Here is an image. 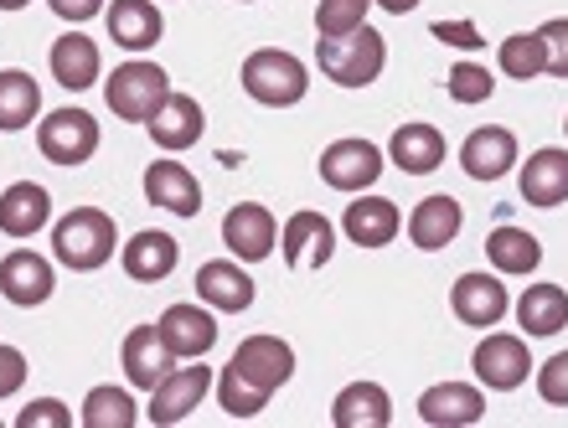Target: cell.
Here are the masks:
<instances>
[{"label": "cell", "instance_id": "6da1fadb", "mask_svg": "<svg viewBox=\"0 0 568 428\" xmlns=\"http://www.w3.org/2000/svg\"><path fill=\"white\" fill-rule=\"evenodd\" d=\"M315 68L336 89H367L388 68V37L377 27H357L346 37H315Z\"/></svg>", "mask_w": 568, "mask_h": 428}, {"label": "cell", "instance_id": "7a4b0ae2", "mask_svg": "<svg viewBox=\"0 0 568 428\" xmlns=\"http://www.w3.org/2000/svg\"><path fill=\"white\" fill-rule=\"evenodd\" d=\"M120 248V227L104 207H73L68 217L52 222V258L68 264L73 274H93L104 268Z\"/></svg>", "mask_w": 568, "mask_h": 428}, {"label": "cell", "instance_id": "3957f363", "mask_svg": "<svg viewBox=\"0 0 568 428\" xmlns=\"http://www.w3.org/2000/svg\"><path fill=\"white\" fill-rule=\"evenodd\" d=\"M243 93L264 109H295L311 89V73H305V62L295 52H284V47H258L243 58Z\"/></svg>", "mask_w": 568, "mask_h": 428}, {"label": "cell", "instance_id": "277c9868", "mask_svg": "<svg viewBox=\"0 0 568 428\" xmlns=\"http://www.w3.org/2000/svg\"><path fill=\"white\" fill-rule=\"evenodd\" d=\"M165 93H171L165 68L140 58V52L104 78V104H109V114L124 119V124H150V114L165 104Z\"/></svg>", "mask_w": 568, "mask_h": 428}, {"label": "cell", "instance_id": "5b68a950", "mask_svg": "<svg viewBox=\"0 0 568 428\" xmlns=\"http://www.w3.org/2000/svg\"><path fill=\"white\" fill-rule=\"evenodd\" d=\"M37 150H42V161H52V165L93 161V150H99V119L78 104L52 109V114H42V124H37Z\"/></svg>", "mask_w": 568, "mask_h": 428}, {"label": "cell", "instance_id": "8992f818", "mask_svg": "<svg viewBox=\"0 0 568 428\" xmlns=\"http://www.w3.org/2000/svg\"><path fill=\"white\" fill-rule=\"evenodd\" d=\"M383 165H388V155H383L373 140H357V134H346V140L321 150V181L336 186V192H352V196L373 192V181L383 176Z\"/></svg>", "mask_w": 568, "mask_h": 428}, {"label": "cell", "instance_id": "52a82bcc", "mask_svg": "<svg viewBox=\"0 0 568 428\" xmlns=\"http://www.w3.org/2000/svg\"><path fill=\"white\" fill-rule=\"evenodd\" d=\"M227 371H239L248 387H258L264 398H274V393L295 377V346L284 336H248L239 351H233Z\"/></svg>", "mask_w": 568, "mask_h": 428}, {"label": "cell", "instance_id": "ba28073f", "mask_svg": "<svg viewBox=\"0 0 568 428\" xmlns=\"http://www.w3.org/2000/svg\"><path fill=\"white\" fill-rule=\"evenodd\" d=\"M470 367H476V383L491 387V393H511V387H523L532 377V351H527L523 336H507V330H496L480 340L476 351H470Z\"/></svg>", "mask_w": 568, "mask_h": 428}, {"label": "cell", "instance_id": "9c48e42d", "mask_svg": "<svg viewBox=\"0 0 568 428\" xmlns=\"http://www.w3.org/2000/svg\"><path fill=\"white\" fill-rule=\"evenodd\" d=\"M212 383H217V377L207 371V361H186V367H176L155 393H150L145 418L155 428H171V424H181V418H192L196 408H202V398L212 393Z\"/></svg>", "mask_w": 568, "mask_h": 428}, {"label": "cell", "instance_id": "30bf717a", "mask_svg": "<svg viewBox=\"0 0 568 428\" xmlns=\"http://www.w3.org/2000/svg\"><path fill=\"white\" fill-rule=\"evenodd\" d=\"M223 243L239 264H264L280 248V222H274V212L264 202H239L223 217Z\"/></svg>", "mask_w": 568, "mask_h": 428}, {"label": "cell", "instance_id": "8fae6325", "mask_svg": "<svg viewBox=\"0 0 568 428\" xmlns=\"http://www.w3.org/2000/svg\"><path fill=\"white\" fill-rule=\"evenodd\" d=\"M52 289H58V268H52V258H42L37 248H11L0 258V295L11 299V305L37 310V305L52 299Z\"/></svg>", "mask_w": 568, "mask_h": 428}, {"label": "cell", "instance_id": "7c38bea8", "mask_svg": "<svg viewBox=\"0 0 568 428\" xmlns=\"http://www.w3.org/2000/svg\"><path fill=\"white\" fill-rule=\"evenodd\" d=\"M120 361H124V383L155 393V387H161L165 377L176 371L181 356L165 346L161 325H135V330L124 336V346H120Z\"/></svg>", "mask_w": 568, "mask_h": 428}, {"label": "cell", "instance_id": "4fadbf2b", "mask_svg": "<svg viewBox=\"0 0 568 428\" xmlns=\"http://www.w3.org/2000/svg\"><path fill=\"white\" fill-rule=\"evenodd\" d=\"M460 171L470 181H501L507 171H517V134L507 124H480L465 134L460 145Z\"/></svg>", "mask_w": 568, "mask_h": 428}, {"label": "cell", "instance_id": "5bb4252c", "mask_svg": "<svg viewBox=\"0 0 568 428\" xmlns=\"http://www.w3.org/2000/svg\"><path fill=\"white\" fill-rule=\"evenodd\" d=\"M342 233L352 237L357 248H388V243H398V233H404V212L393 207L388 196L357 192L352 207L342 212Z\"/></svg>", "mask_w": 568, "mask_h": 428}, {"label": "cell", "instance_id": "9a60e30c", "mask_svg": "<svg viewBox=\"0 0 568 428\" xmlns=\"http://www.w3.org/2000/svg\"><path fill=\"white\" fill-rule=\"evenodd\" d=\"M449 310H455V320L470 325V330H491L501 315L511 310L507 289H501V279L496 274H460L455 279V289H449Z\"/></svg>", "mask_w": 568, "mask_h": 428}, {"label": "cell", "instance_id": "2e32d148", "mask_svg": "<svg viewBox=\"0 0 568 428\" xmlns=\"http://www.w3.org/2000/svg\"><path fill=\"white\" fill-rule=\"evenodd\" d=\"M196 299L223 315H239L254 305V274L239 258H207L196 268Z\"/></svg>", "mask_w": 568, "mask_h": 428}, {"label": "cell", "instance_id": "e0dca14e", "mask_svg": "<svg viewBox=\"0 0 568 428\" xmlns=\"http://www.w3.org/2000/svg\"><path fill=\"white\" fill-rule=\"evenodd\" d=\"M145 202L155 212H171V217H196L202 212V181L176 155H165L145 171Z\"/></svg>", "mask_w": 568, "mask_h": 428}, {"label": "cell", "instance_id": "ac0fdd59", "mask_svg": "<svg viewBox=\"0 0 568 428\" xmlns=\"http://www.w3.org/2000/svg\"><path fill=\"white\" fill-rule=\"evenodd\" d=\"M280 248H284V264L290 268H326L331 253H336V227H331L321 212L305 207L284 222Z\"/></svg>", "mask_w": 568, "mask_h": 428}, {"label": "cell", "instance_id": "d6986e66", "mask_svg": "<svg viewBox=\"0 0 568 428\" xmlns=\"http://www.w3.org/2000/svg\"><path fill=\"white\" fill-rule=\"evenodd\" d=\"M523 181H517V192H523L527 207H564L568 202V150H532L527 161H517Z\"/></svg>", "mask_w": 568, "mask_h": 428}, {"label": "cell", "instance_id": "ffe728a7", "mask_svg": "<svg viewBox=\"0 0 568 428\" xmlns=\"http://www.w3.org/2000/svg\"><path fill=\"white\" fill-rule=\"evenodd\" d=\"M155 325H161L165 346H171L181 361H202V356L217 346V315H212V305H171Z\"/></svg>", "mask_w": 568, "mask_h": 428}, {"label": "cell", "instance_id": "44dd1931", "mask_svg": "<svg viewBox=\"0 0 568 428\" xmlns=\"http://www.w3.org/2000/svg\"><path fill=\"white\" fill-rule=\"evenodd\" d=\"M150 140L161 150H192L202 145V134H207V114H202V104H196L192 93H165V104L150 114Z\"/></svg>", "mask_w": 568, "mask_h": 428}, {"label": "cell", "instance_id": "7402d4cb", "mask_svg": "<svg viewBox=\"0 0 568 428\" xmlns=\"http://www.w3.org/2000/svg\"><path fill=\"white\" fill-rule=\"evenodd\" d=\"M52 78H58L68 93H89L93 83H99V73H104V58H99V42H93L83 27L62 31L58 42H52Z\"/></svg>", "mask_w": 568, "mask_h": 428}, {"label": "cell", "instance_id": "603a6c76", "mask_svg": "<svg viewBox=\"0 0 568 428\" xmlns=\"http://www.w3.org/2000/svg\"><path fill=\"white\" fill-rule=\"evenodd\" d=\"M176 264H181V243L171 233H161V227H145V233L124 237V248H120V268L135 284L171 279V268H176Z\"/></svg>", "mask_w": 568, "mask_h": 428}, {"label": "cell", "instance_id": "cb8c5ba5", "mask_svg": "<svg viewBox=\"0 0 568 428\" xmlns=\"http://www.w3.org/2000/svg\"><path fill=\"white\" fill-rule=\"evenodd\" d=\"M104 27L114 37V47L124 52H150V47L165 37V16L155 0H109L104 6Z\"/></svg>", "mask_w": 568, "mask_h": 428}, {"label": "cell", "instance_id": "d4e9b609", "mask_svg": "<svg viewBox=\"0 0 568 428\" xmlns=\"http://www.w3.org/2000/svg\"><path fill=\"white\" fill-rule=\"evenodd\" d=\"M486 414V393L470 383H434L424 387L419 398V418L429 428H470Z\"/></svg>", "mask_w": 568, "mask_h": 428}, {"label": "cell", "instance_id": "484cf974", "mask_svg": "<svg viewBox=\"0 0 568 428\" xmlns=\"http://www.w3.org/2000/svg\"><path fill=\"white\" fill-rule=\"evenodd\" d=\"M460 227H465V212H460V202H455V196H445V192L424 196L419 207L408 212V243H414L419 253L449 248V243L460 237Z\"/></svg>", "mask_w": 568, "mask_h": 428}, {"label": "cell", "instance_id": "4316f807", "mask_svg": "<svg viewBox=\"0 0 568 428\" xmlns=\"http://www.w3.org/2000/svg\"><path fill=\"white\" fill-rule=\"evenodd\" d=\"M445 134L434 130V124H424V119H414V124H398L388 140V161L404 171V176H434L439 165H445Z\"/></svg>", "mask_w": 568, "mask_h": 428}, {"label": "cell", "instance_id": "83f0119b", "mask_svg": "<svg viewBox=\"0 0 568 428\" xmlns=\"http://www.w3.org/2000/svg\"><path fill=\"white\" fill-rule=\"evenodd\" d=\"M52 222V196H47V186H37V181H11L6 192H0V233L6 237H37Z\"/></svg>", "mask_w": 568, "mask_h": 428}, {"label": "cell", "instance_id": "f1b7e54d", "mask_svg": "<svg viewBox=\"0 0 568 428\" xmlns=\"http://www.w3.org/2000/svg\"><path fill=\"white\" fill-rule=\"evenodd\" d=\"M331 424L336 428H388L393 424V398L377 383H346L331 402Z\"/></svg>", "mask_w": 568, "mask_h": 428}, {"label": "cell", "instance_id": "f546056e", "mask_svg": "<svg viewBox=\"0 0 568 428\" xmlns=\"http://www.w3.org/2000/svg\"><path fill=\"white\" fill-rule=\"evenodd\" d=\"M517 325L532 340H548L558 330H568V289L564 284H527V295L517 299Z\"/></svg>", "mask_w": 568, "mask_h": 428}, {"label": "cell", "instance_id": "4dcf8cb0", "mask_svg": "<svg viewBox=\"0 0 568 428\" xmlns=\"http://www.w3.org/2000/svg\"><path fill=\"white\" fill-rule=\"evenodd\" d=\"M42 114V83L27 68H0V130L16 134Z\"/></svg>", "mask_w": 568, "mask_h": 428}, {"label": "cell", "instance_id": "1f68e13d", "mask_svg": "<svg viewBox=\"0 0 568 428\" xmlns=\"http://www.w3.org/2000/svg\"><path fill=\"white\" fill-rule=\"evenodd\" d=\"M486 258H491L501 274H532V268L542 264V243L527 227H517V222H501V227H491V237H486Z\"/></svg>", "mask_w": 568, "mask_h": 428}, {"label": "cell", "instance_id": "d6a6232c", "mask_svg": "<svg viewBox=\"0 0 568 428\" xmlns=\"http://www.w3.org/2000/svg\"><path fill=\"white\" fill-rule=\"evenodd\" d=\"M140 424V402L130 387H89L83 398V428H135Z\"/></svg>", "mask_w": 568, "mask_h": 428}, {"label": "cell", "instance_id": "836d02e7", "mask_svg": "<svg viewBox=\"0 0 568 428\" xmlns=\"http://www.w3.org/2000/svg\"><path fill=\"white\" fill-rule=\"evenodd\" d=\"M496 68H501V78L532 83V78L548 73V47H542L538 31H511L507 42L496 47Z\"/></svg>", "mask_w": 568, "mask_h": 428}, {"label": "cell", "instance_id": "e575fe53", "mask_svg": "<svg viewBox=\"0 0 568 428\" xmlns=\"http://www.w3.org/2000/svg\"><path fill=\"white\" fill-rule=\"evenodd\" d=\"M212 398H217V408H223L227 418H258L264 408H270V398L258 393V387H248L239 377V371H217V383H212Z\"/></svg>", "mask_w": 568, "mask_h": 428}, {"label": "cell", "instance_id": "d590c367", "mask_svg": "<svg viewBox=\"0 0 568 428\" xmlns=\"http://www.w3.org/2000/svg\"><path fill=\"white\" fill-rule=\"evenodd\" d=\"M491 93H496V78H491V68H480L476 58H460L449 68V99H455V104H486Z\"/></svg>", "mask_w": 568, "mask_h": 428}, {"label": "cell", "instance_id": "8d00e7d4", "mask_svg": "<svg viewBox=\"0 0 568 428\" xmlns=\"http://www.w3.org/2000/svg\"><path fill=\"white\" fill-rule=\"evenodd\" d=\"M367 11H373V0H321L315 6V31L321 37H346V31L367 27Z\"/></svg>", "mask_w": 568, "mask_h": 428}, {"label": "cell", "instance_id": "74e56055", "mask_svg": "<svg viewBox=\"0 0 568 428\" xmlns=\"http://www.w3.org/2000/svg\"><path fill=\"white\" fill-rule=\"evenodd\" d=\"M538 398L548 408H568V351H554L538 367Z\"/></svg>", "mask_w": 568, "mask_h": 428}, {"label": "cell", "instance_id": "f35d334b", "mask_svg": "<svg viewBox=\"0 0 568 428\" xmlns=\"http://www.w3.org/2000/svg\"><path fill=\"white\" fill-rule=\"evenodd\" d=\"M16 428H73V408L58 398H37L21 408V418H16Z\"/></svg>", "mask_w": 568, "mask_h": 428}, {"label": "cell", "instance_id": "ab89813d", "mask_svg": "<svg viewBox=\"0 0 568 428\" xmlns=\"http://www.w3.org/2000/svg\"><path fill=\"white\" fill-rule=\"evenodd\" d=\"M542 47H548V73L554 78H568V16H554L538 27Z\"/></svg>", "mask_w": 568, "mask_h": 428}, {"label": "cell", "instance_id": "60d3db41", "mask_svg": "<svg viewBox=\"0 0 568 428\" xmlns=\"http://www.w3.org/2000/svg\"><path fill=\"white\" fill-rule=\"evenodd\" d=\"M21 387H27V356L16 346H0V402L16 398Z\"/></svg>", "mask_w": 568, "mask_h": 428}, {"label": "cell", "instance_id": "b9f144b4", "mask_svg": "<svg viewBox=\"0 0 568 428\" xmlns=\"http://www.w3.org/2000/svg\"><path fill=\"white\" fill-rule=\"evenodd\" d=\"M434 37H439V42H449V47H460V52H480V42H486V37H480V27L476 21H434Z\"/></svg>", "mask_w": 568, "mask_h": 428}, {"label": "cell", "instance_id": "7bdbcfd3", "mask_svg": "<svg viewBox=\"0 0 568 428\" xmlns=\"http://www.w3.org/2000/svg\"><path fill=\"white\" fill-rule=\"evenodd\" d=\"M47 11L58 16V21H68V27H83V21H93V16L104 11V0H47Z\"/></svg>", "mask_w": 568, "mask_h": 428}, {"label": "cell", "instance_id": "ee69618b", "mask_svg": "<svg viewBox=\"0 0 568 428\" xmlns=\"http://www.w3.org/2000/svg\"><path fill=\"white\" fill-rule=\"evenodd\" d=\"M373 6H383V11H393V16H408V11H419L424 0H373Z\"/></svg>", "mask_w": 568, "mask_h": 428}, {"label": "cell", "instance_id": "f6af8a7d", "mask_svg": "<svg viewBox=\"0 0 568 428\" xmlns=\"http://www.w3.org/2000/svg\"><path fill=\"white\" fill-rule=\"evenodd\" d=\"M31 0H0V11H27Z\"/></svg>", "mask_w": 568, "mask_h": 428}, {"label": "cell", "instance_id": "bcb514c9", "mask_svg": "<svg viewBox=\"0 0 568 428\" xmlns=\"http://www.w3.org/2000/svg\"><path fill=\"white\" fill-rule=\"evenodd\" d=\"M564 134H568V119H564Z\"/></svg>", "mask_w": 568, "mask_h": 428}, {"label": "cell", "instance_id": "7dc6e473", "mask_svg": "<svg viewBox=\"0 0 568 428\" xmlns=\"http://www.w3.org/2000/svg\"><path fill=\"white\" fill-rule=\"evenodd\" d=\"M243 6H248V0H243Z\"/></svg>", "mask_w": 568, "mask_h": 428}, {"label": "cell", "instance_id": "c3c4849f", "mask_svg": "<svg viewBox=\"0 0 568 428\" xmlns=\"http://www.w3.org/2000/svg\"><path fill=\"white\" fill-rule=\"evenodd\" d=\"M161 6H165V0H161Z\"/></svg>", "mask_w": 568, "mask_h": 428}]
</instances>
